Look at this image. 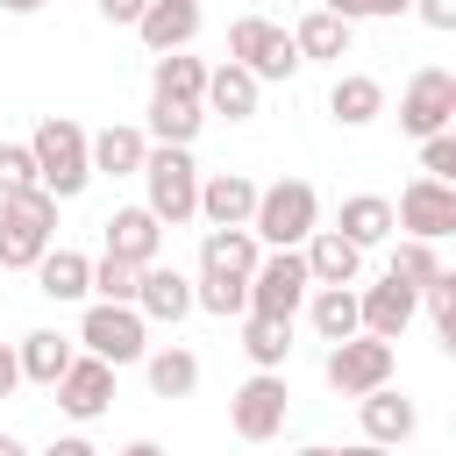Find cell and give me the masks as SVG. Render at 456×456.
I'll return each mask as SVG.
<instances>
[{"label":"cell","mask_w":456,"mask_h":456,"mask_svg":"<svg viewBox=\"0 0 456 456\" xmlns=\"http://www.w3.org/2000/svg\"><path fill=\"white\" fill-rule=\"evenodd\" d=\"M93 135L71 121V114H50V121H36V135H28V164H36V185L50 192V200H78L86 185H93V150H86Z\"/></svg>","instance_id":"6da1fadb"},{"label":"cell","mask_w":456,"mask_h":456,"mask_svg":"<svg viewBox=\"0 0 456 456\" xmlns=\"http://www.w3.org/2000/svg\"><path fill=\"white\" fill-rule=\"evenodd\" d=\"M142 207L157 214V228H185V221H200V164H192V150H164V142H150V157H142Z\"/></svg>","instance_id":"7a4b0ae2"},{"label":"cell","mask_w":456,"mask_h":456,"mask_svg":"<svg viewBox=\"0 0 456 456\" xmlns=\"http://www.w3.org/2000/svg\"><path fill=\"white\" fill-rule=\"evenodd\" d=\"M321 228V192L306 178H278V185H256V214H249V235L264 249H299L306 235Z\"/></svg>","instance_id":"3957f363"},{"label":"cell","mask_w":456,"mask_h":456,"mask_svg":"<svg viewBox=\"0 0 456 456\" xmlns=\"http://www.w3.org/2000/svg\"><path fill=\"white\" fill-rule=\"evenodd\" d=\"M43 249H57V200L43 185L0 200V271H36Z\"/></svg>","instance_id":"277c9868"},{"label":"cell","mask_w":456,"mask_h":456,"mask_svg":"<svg viewBox=\"0 0 456 456\" xmlns=\"http://www.w3.org/2000/svg\"><path fill=\"white\" fill-rule=\"evenodd\" d=\"M78 342H86V356H100L107 370H121V363H142V356H150V321H142L135 306L93 299L86 321H78Z\"/></svg>","instance_id":"5b68a950"},{"label":"cell","mask_w":456,"mask_h":456,"mask_svg":"<svg viewBox=\"0 0 456 456\" xmlns=\"http://www.w3.org/2000/svg\"><path fill=\"white\" fill-rule=\"evenodd\" d=\"M306 292H314V278H306L299 249H264L256 256V271H249V314L256 321H292L306 306Z\"/></svg>","instance_id":"8992f818"},{"label":"cell","mask_w":456,"mask_h":456,"mask_svg":"<svg viewBox=\"0 0 456 456\" xmlns=\"http://www.w3.org/2000/svg\"><path fill=\"white\" fill-rule=\"evenodd\" d=\"M228 64H242L256 86H264V78H292V71H299L292 28H278V21H264V14H242V21L228 28Z\"/></svg>","instance_id":"52a82bcc"},{"label":"cell","mask_w":456,"mask_h":456,"mask_svg":"<svg viewBox=\"0 0 456 456\" xmlns=\"http://www.w3.org/2000/svg\"><path fill=\"white\" fill-rule=\"evenodd\" d=\"M328 392H342V399H363V392H378V385H392V370H399V349L392 342H370V335H349V342H328Z\"/></svg>","instance_id":"ba28073f"},{"label":"cell","mask_w":456,"mask_h":456,"mask_svg":"<svg viewBox=\"0 0 456 456\" xmlns=\"http://www.w3.org/2000/svg\"><path fill=\"white\" fill-rule=\"evenodd\" d=\"M285 413H292L285 370H256V378H242L235 399H228V428H235L242 442H271V435H285Z\"/></svg>","instance_id":"9c48e42d"},{"label":"cell","mask_w":456,"mask_h":456,"mask_svg":"<svg viewBox=\"0 0 456 456\" xmlns=\"http://www.w3.org/2000/svg\"><path fill=\"white\" fill-rule=\"evenodd\" d=\"M449 121H456V71H442V64L413 71L406 93H399V128L428 142V135H442Z\"/></svg>","instance_id":"30bf717a"},{"label":"cell","mask_w":456,"mask_h":456,"mask_svg":"<svg viewBox=\"0 0 456 456\" xmlns=\"http://www.w3.org/2000/svg\"><path fill=\"white\" fill-rule=\"evenodd\" d=\"M392 228H406L413 242H442V235H456V185H442V178H413V185L399 192V207H392Z\"/></svg>","instance_id":"8fae6325"},{"label":"cell","mask_w":456,"mask_h":456,"mask_svg":"<svg viewBox=\"0 0 456 456\" xmlns=\"http://www.w3.org/2000/svg\"><path fill=\"white\" fill-rule=\"evenodd\" d=\"M413 306H420V292H406L399 278H378V285L356 292V335H370V342H399L406 321H413Z\"/></svg>","instance_id":"7c38bea8"},{"label":"cell","mask_w":456,"mask_h":456,"mask_svg":"<svg viewBox=\"0 0 456 456\" xmlns=\"http://www.w3.org/2000/svg\"><path fill=\"white\" fill-rule=\"evenodd\" d=\"M50 392H57V413H71V420H100V413L114 406V370H107L100 356H71V370H64Z\"/></svg>","instance_id":"4fadbf2b"},{"label":"cell","mask_w":456,"mask_h":456,"mask_svg":"<svg viewBox=\"0 0 456 456\" xmlns=\"http://www.w3.org/2000/svg\"><path fill=\"white\" fill-rule=\"evenodd\" d=\"M135 314L178 328V321L192 314V278H185L178 264H142V278H135Z\"/></svg>","instance_id":"5bb4252c"},{"label":"cell","mask_w":456,"mask_h":456,"mask_svg":"<svg viewBox=\"0 0 456 456\" xmlns=\"http://www.w3.org/2000/svg\"><path fill=\"white\" fill-rule=\"evenodd\" d=\"M299 264H306L314 285H363V249L349 235H335V228H314L299 242Z\"/></svg>","instance_id":"9a60e30c"},{"label":"cell","mask_w":456,"mask_h":456,"mask_svg":"<svg viewBox=\"0 0 456 456\" xmlns=\"http://www.w3.org/2000/svg\"><path fill=\"white\" fill-rule=\"evenodd\" d=\"M249 214H256V178H242V171L200 178V221L207 228H249Z\"/></svg>","instance_id":"2e32d148"},{"label":"cell","mask_w":456,"mask_h":456,"mask_svg":"<svg viewBox=\"0 0 456 456\" xmlns=\"http://www.w3.org/2000/svg\"><path fill=\"white\" fill-rule=\"evenodd\" d=\"M157 249H164V228H157V214L150 207H114L107 214V256H121V264H157Z\"/></svg>","instance_id":"e0dca14e"},{"label":"cell","mask_w":456,"mask_h":456,"mask_svg":"<svg viewBox=\"0 0 456 456\" xmlns=\"http://www.w3.org/2000/svg\"><path fill=\"white\" fill-rule=\"evenodd\" d=\"M256 256H264V242L249 228H207L200 235V278H242L249 285Z\"/></svg>","instance_id":"ac0fdd59"},{"label":"cell","mask_w":456,"mask_h":456,"mask_svg":"<svg viewBox=\"0 0 456 456\" xmlns=\"http://www.w3.org/2000/svg\"><path fill=\"white\" fill-rule=\"evenodd\" d=\"M356 413H363V442H378V449H399V442H413V428H420L413 399H399L392 385L363 392V399H356Z\"/></svg>","instance_id":"d6986e66"},{"label":"cell","mask_w":456,"mask_h":456,"mask_svg":"<svg viewBox=\"0 0 456 456\" xmlns=\"http://www.w3.org/2000/svg\"><path fill=\"white\" fill-rule=\"evenodd\" d=\"M135 36L150 43V57L185 50V43L200 36V0H150V7H142V21H135Z\"/></svg>","instance_id":"ffe728a7"},{"label":"cell","mask_w":456,"mask_h":456,"mask_svg":"<svg viewBox=\"0 0 456 456\" xmlns=\"http://www.w3.org/2000/svg\"><path fill=\"white\" fill-rule=\"evenodd\" d=\"M86 150H93V178H135L142 157H150V135H142L135 121H107Z\"/></svg>","instance_id":"44dd1931"},{"label":"cell","mask_w":456,"mask_h":456,"mask_svg":"<svg viewBox=\"0 0 456 456\" xmlns=\"http://www.w3.org/2000/svg\"><path fill=\"white\" fill-rule=\"evenodd\" d=\"M256 100H264V86H256L242 64H214V71H207V93H200L207 114H221V121H249Z\"/></svg>","instance_id":"7402d4cb"},{"label":"cell","mask_w":456,"mask_h":456,"mask_svg":"<svg viewBox=\"0 0 456 456\" xmlns=\"http://www.w3.org/2000/svg\"><path fill=\"white\" fill-rule=\"evenodd\" d=\"M71 335H57V328H36V335H21L14 342V363H21V385H57L64 370H71Z\"/></svg>","instance_id":"603a6c76"},{"label":"cell","mask_w":456,"mask_h":456,"mask_svg":"<svg viewBox=\"0 0 456 456\" xmlns=\"http://www.w3.org/2000/svg\"><path fill=\"white\" fill-rule=\"evenodd\" d=\"M328 114H335L342 128H370V121L385 114V86H378L370 71H342V78L328 86Z\"/></svg>","instance_id":"cb8c5ba5"},{"label":"cell","mask_w":456,"mask_h":456,"mask_svg":"<svg viewBox=\"0 0 456 456\" xmlns=\"http://www.w3.org/2000/svg\"><path fill=\"white\" fill-rule=\"evenodd\" d=\"M335 235H349L356 249H378L392 235V200L385 192H349L342 214H335Z\"/></svg>","instance_id":"d4e9b609"},{"label":"cell","mask_w":456,"mask_h":456,"mask_svg":"<svg viewBox=\"0 0 456 456\" xmlns=\"http://www.w3.org/2000/svg\"><path fill=\"white\" fill-rule=\"evenodd\" d=\"M36 292L43 299H86L93 292V256H78V249H43V264H36Z\"/></svg>","instance_id":"484cf974"},{"label":"cell","mask_w":456,"mask_h":456,"mask_svg":"<svg viewBox=\"0 0 456 456\" xmlns=\"http://www.w3.org/2000/svg\"><path fill=\"white\" fill-rule=\"evenodd\" d=\"M292 50H299V64H306V57H314V64H342V57H349V21H335L328 7H314V14H299Z\"/></svg>","instance_id":"4316f807"},{"label":"cell","mask_w":456,"mask_h":456,"mask_svg":"<svg viewBox=\"0 0 456 456\" xmlns=\"http://www.w3.org/2000/svg\"><path fill=\"white\" fill-rule=\"evenodd\" d=\"M306 321L321 342H349L356 335V285H314L306 292Z\"/></svg>","instance_id":"83f0119b"},{"label":"cell","mask_w":456,"mask_h":456,"mask_svg":"<svg viewBox=\"0 0 456 456\" xmlns=\"http://www.w3.org/2000/svg\"><path fill=\"white\" fill-rule=\"evenodd\" d=\"M142 370H150V392H157V399H192V385H200V356H192V349H178V342L150 349V356H142Z\"/></svg>","instance_id":"f1b7e54d"},{"label":"cell","mask_w":456,"mask_h":456,"mask_svg":"<svg viewBox=\"0 0 456 456\" xmlns=\"http://www.w3.org/2000/svg\"><path fill=\"white\" fill-rule=\"evenodd\" d=\"M200 93H207V64H200V57L171 50V57L150 64V100H192V107H200Z\"/></svg>","instance_id":"f546056e"},{"label":"cell","mask_w":456,"mask_h":456,"mask_svg":"<svg viewBox=\"0 0 456 456\" xmlns=\"http://www.w3.org/2000/svg\"><path fill=\"white\" fill-rule=\"evenodd\" d=\"M200 121H207V107H192V100H150L142 135H150V142H164V150H192Z\"/></svg>","instance_id":"4dcf8cb0"},{"label":"cell","mask_w":456,"mask_h":456,"mask_svg":"<svg viewBox=\"0 0 456 456\" xmlns=\"http://www.w3.org/2000/svg\"><path fill=\"white\" fill-rule=\"evenodd\" d=\"M242 356H249L256 370H285V356H292V321H256V314H242Z\"/></svg>","instance_id":"1f68e13d"},{"label":"cell","mask_w":456,"mask_h":456,"mask_svg":"<svg viewBox=\"0 0 456 456\" xmlns=\"http://www.w3.org/2000/svg\"><path fill=\"white\" fill-rule=\"evenodd\" d=\"M385 278H399L406 292H420V285H435V278H442V256H435V242H413V235H406V242L392 249V264H385Z\"/></svg>","instance_id":"d6a6232c"},{"label":"cell","mask_w":456,"mask_h":456,"mask_svg":"<svg viewBox=\"0 0 456 456\" xmlns=\"http://www.w3.org/2000/svg\"><path fill=\"white\" fill-rule=\"evenodd\" d=\"M192 306L235 321V314H249V285H242V278H192Z\"/></svg>","instance_id":"836d02e7"},{"label":"cell","mask_w":456,"mask_h":456,"mask_svg":"<svg viewBox=\"0 0 456 456\" xmlns=\"http://www.w3.org/2000/svg\"><path fill=\"white\" fill-rule=\"evenodd\" d=\"M135 278H142V271L121 264V256H100V264H93V292H100L107 306H135Z\"/></svg>","instance_id":"e575fe53"},{"label":"cell","mask_w":456,"mask_h":456,"mask_svg":"<svg viewBox=\"0 0 456 456\" xmlns=\"http://www.w3.org/2000/svg\"><path fill=\"white\" fill-rule=\"evenodd\" d=\"M420 299H428V321H435V335L456 349V271H442L435 285H420Z\"/></svg>","instance_id":"d590c367"},{"label":"cell","mask_w":456,"mask_h":456,"mask_svg":"<svg viewBox=\"0 0 456 456\" xmlns=\"http://www.w3.org/2000/svg\"><path fill=\"white\" fill-rule=\"evenodd\" d=\"M36 185V164H28V142H0V200L28 192Z\"/></svg>","instance_id":"8d00e7d4"},{"label":"cell","mask_w":456,"mask_h":456,"mask_svg":"<svg viewBox=\"0 0 456 456\" xmlns=\"http://www.w3.org/2000/svg\"><path fill=\"white\" fill-rule=\"evenodd\" d=\"M420 178H442V185H456V135H449V128L420 142Z\"/></svg>","instance_id":"74e56055"},{"label":"cell","mask_w":456,"mask_h":456,"mask_svg":"<svg viewBox=\"0 0 456 456\" xmlns=\"http://www.w3.org/2000/svg\"><path fill=\"white\" fill-rule=\"evenodd\" d=\"M406 7H413V0H328V14L349 21V28H356V21H378V14H406Z\"/></svg>","instance_id":"f35d334b"},{"label":"cell","mask_w":456,"mask_h":456,"mask_svg":"<svg viewBox=\"0 0 456 456\" xmlns=\"http://www.w3.org/2000/svg\"><path fill=\"white\" fill-rule=\"evenodd\" d=\"M93 7H100V21H114V28H135L150 0H93Z\"/></svg>","instance_id":"ab89813d"},{"label":"cell","mask_w":456,"mask_h":456,"mask_svg":"<svg viewBox=\"0 0 456 456\" xmlns=\"http://www.w3.org/2000/svg\"><path fill=\"white\" fill-rule=\"evenodd\" d=\"M413 14H420L428 28H442V36L456 28V0H413Z\"/></svg>","instance_id":"60d3db41"},{"label":"cell","mask_w":456,"mask_h":456,"mask_svg":"<svg viewBox=\"0 0 456 456\" xmlns=\"http://www.w3.org/2000/svg\"><path fill=\"white\" fill-rule=\"evenodd\" d=\"M21 385V363H14V342H0V399Z\"/></svg>","instance_id":"b9f144b4"},{"label":"cell","mask_w":456,"mask_h":456,"mask_svg":"<svg viewBox=\"0 0 456 456\" xmlns=\"http://www.w3.org/2000/svg\"><path fill=\"white\" fill-rule=\"evenodd\" d=\"M43 456H93V442H86V435H57Z\"/></svg>","instance_id":"7bdbcfd3"},{"label":"cell","mask_w":456,"mask_h":456,"mask_svg":"<svg viewBox=\"0 0 456 456\" xmlns=\"http://www.w3.org/2000/svg\"><path fill=\"white\" fill-rule=\"evenodd\" d=\"M335 456H392V449H378V442H349V449H335Z\"/></svg>","instance_id":"ee69618b"},{"label":"cell","mask_w":456,"mask_h":456,"mask_svg":"<svg viewBox=\"0 0 456 456\" xmlns=\"http://www.w3.org/2000/svg\"><path fill=\"white\" fill-rule=\"evenodd\" d=\"M43 0H0V14H36Z\"/></svg>","instance_id":"f6af8a7d"},{"label":"cell","mask_w":456,"mask_h":456,"mask_svg":"<svg viewBox=\"0 0 456 456\" xmlns=\"http://www.w3.org/2000/svg\"><path fill=\"white\" fill-rule=\"evenodd\" d=\"M121 456H164V449H157V442H128Z\"/></svg>","instance_id":"bcb514c9"},{"label":"cell","mask_w":456,"mask_h":456,"mask_svg":"<svg viewBox=\"0 0 456 456\" xmlns=\"http://www.w3.org/2000/svg\"><path fill=\"white\" fill-rule=\"evenodd\" d=\"M0 456H28V449H21V442H14V435H0Z\"/></svg>","instance_id":"7dc6e473"},{"label":"cell","mask_w":456,"mask_h":456,"mask_svg":"<svg viewBox=\"0 0 456 456\" xmlns=\"http://www.w3.org/2000/svg\"><path fill=\"white\" fill-rule=\"evenodd\" d=\"M299 456H335V449H328V442H314V449H299Z\"/></svg>","instance_id":"c3c4849f"}]
</instances>
